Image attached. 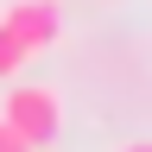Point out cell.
I'll return each instance as SVG.
<instances>
[{
    "instance_id": "277c9868",
    "label": "cell",
    "mask_w": 152,
    "mask_h": 152,
    "mask_svg": "<svg viewBox=\"0 0 152 152\" xmlns=\"http://www.w3.org/2000/svg\"><path fill=\"white\" fill-rule=\"evenodd\" d=\"M0 152H32V146H26V140H19V133H13L7 121H0Z\"/></svg>"
},
{
    "instance_id": "6da1fadb",
    "label": "cell",
    "mask_w": 152,
    "mask_h": 152,
    "mask_svg": "<svg viewBox=\"0 0 152 152\" xmlns=\"http://www.w3.org/2000/svg\"><path fill=\"white\" fill-rule=\"evenodd\" d=\"M0 121H7L32 152L51 146L57 133H64V89H51V83H13L7 102H0Z\"/></svg>"
},
{
    "instance_id": "5b68a950",
    "label": "cell",
    "mask_w": 152,
    "mask_h": 152,
    "mask_svg": "<svg viewBox=\"0 0 152 152\" xmlns=\"http://www.w3.org/2000/svg\"><path fill=\"white\" fill-rule=\"evenodd\" d=\"M127 152H152V140H133V146H127Z\"/></svg>"
},
{
    "instance_id": "3957f363",
    "label": "cell",
    "mask_w": 152,
    "mask_h": 152,
    "mask_svg": "<svg viewBox=\"0 0 152 152\" xmlns=\"http://www.w3.org/2000/svg\"><path fill=\"white\" fill-rule=\"evenodd\" d=\"M26 64H32V57L7 38V26H0V83H19V70H26Z\"/></svg>"
},
{
    "instance_id": "7a4b0ae2",
    "label": "cell",
    "mask_w": 152,
    "mask_h": 152,
    "mask_svg": "<svg viewBox=\"0 0 152 152\" xmlns=\"http://www.w3.org/2000/svg\"><path fill=\"white\" fill-rule=\"evenodd\" d=\"M0 26H7V38L26 57H45V51H57V38H64V7H57V0H13V7L0 13Z\"/></svg>"
}]
</instances>
